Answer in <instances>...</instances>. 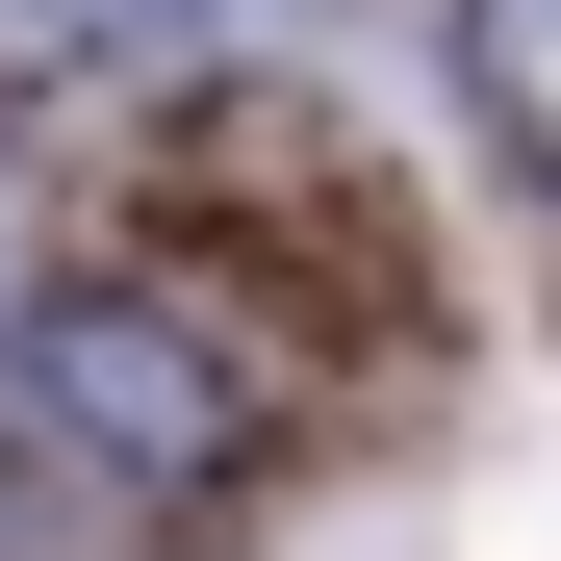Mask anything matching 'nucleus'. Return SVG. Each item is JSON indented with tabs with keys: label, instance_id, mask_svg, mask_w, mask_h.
Returning <instances> with one entry per match:
<instances>
[{
	"label": "nucleus",
	"instance_id": "2",
	"mask_svg": "<svg viewBox=\"0 0 561 561\" xmlns=\"http://www.w3.org/2000/svg\"><path fill=\"white\" fill-rule=\"evenodd\" d=\"M459 51H485V103H511V153L561 179V0H459Z\"/></svg>",
	"mask_w": 561,
	"mask_h": 561
},
{
	"label": "nucleus",
	"instance_id": "1",
	"mask_svg": "<svg viewBox=\"0 0 561 561\" xmlns=\"http://www.w3.org/2000/svg\"><path fill=\"white\" fill-rule=\"evenodd\" d=\"M0 409H26L51 459H103V485H205L230 459V357L179 307H103V280H51L26 332H0Z\"/></svg>",
	"mask_w": 561,
	"mask_h": 561
},
{
	"label": "nucleus",
	"instance_id": "3",
	"mask_svg": "<svg viewBox=\"0 0 561 561\" xmlns=\"http://www.w3.org/2000/svg\"><path fill=\"white\" fill-rule=\"evenodd\" d=\"M128 0H0V77H51V51H103Z\"/></svg>",
	"mask_w": 561,
	"mask_h": 561
}]
</instances>
